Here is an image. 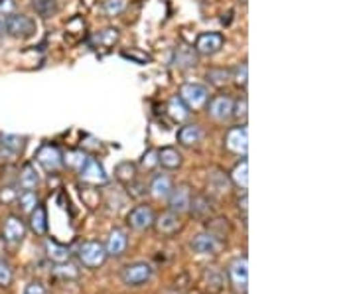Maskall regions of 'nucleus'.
Returning <instances> with one entry per match:
<instances>
[{
    "label": "nucleus",
    "instance_id": "obj_42",
    "mask_svg": "<svg viewBox=\"0 0 355 294\" xmlns=\"http://www.w3.org/2000/svg\"><path fill=\"white\" fill-rule=\"evenodd\" d=\"M14 12V0H0V14L8 16Z\"/></svg>",
    "mask_w": 355,
    "mask_h": 294
},
{
    "label": "nucleus",
    "instance_id": "obj_28",
    "mask_svg": "<svg viewBox=\"0 0 355 294\" xmlns=\"http://www.w3.org/2000/svg\"><path fill=\"white\" fill-rule=\"evenodd\" d=\"M16 204L20 211L30 213V211H34L40 206V198H38V193L34 190H22L16 196Z\"/></svg>",
    "mask_w": 355,
    "mask_h": 294
},
{
    "label": "nucleus",
    "instance_id": "obj_5",
    "mask_svg": "<svg viewBox=\"0 0 355 294\" xmlns=\"http://www.w3.org/2000/svg\"><path fill=\"white\" fill-rule=\"evenodd\" d=\"M180 99L194 111L203 109L209 101V89L202 83H186L180 89Z\"/></svg>",
    "mask_w": 355,
    "mask_h": 294
},
{
    "label": "nucleus",
    "instance_id": "obj_21",
    "mask_svg": "<svg viewBox=\"0 0 355 294\" xmlns=\"http://www.w3.org/2000/svg\"><path fill=\"white\" fill-rule=\"evenodd\" d=\"M40 182H42V178L34 164H24V168L18 174V186L22 190H36L40 186Z\"/></svg>",
    "mask_w": 355,
    "mask_h": 294
},
{
    "label": "nucleus",
    "instance_id": "obj_23",
    "mask_svg": "<svg viewBox=\"0 0 355 294\" xmlns=\"http://www.w3.org/2000/svg\"><path fill=\"white\" fill-rule=\"evenodd\" d=\"M174 66H176L178 70H187V68L198 66V55H196V50H192V48H187V46L178 48L176 53H174Z\"/></svg>",
    "mask_w": 355,
    "mask_h": 294
},
{
    "label": "nucleus",
    "instance_id": "obj_43",
    "mask_svg": "<svg viewBox=\"0 0 355 294\" xmlns=\"http://www.w3.org/2000/svg\"><path fill=\"white\" fill-rule=\"evenodd\" d=\"M239 209H243V213H247V193H243V198H239Z\"/></svg>",
    "mask_w": 355,
    "mask_h": 294
},
{
    "label": "nucleus",
    "instance_id": "obj_13",
    "mask_svg": "<svg viewBox=\"0 0 355 294\" xmlns=\"http://www.w3.org/2000/svg\"><path fill=\"white\" fill-rule=\"evenodd\" d=\"M192 206V190L187 188L186 184H180L178 188H172L168 196V208L174 213H186L189 211Z\"/></svg>",
    "mask_w": 355,
    "mask_h": 294
},
{
    "label": "nucleus",
    "instance_id": "obj_27",
    "mask_svg": "<svg viewBox=\"0 0 355 294\" xmlns=\"http://www.w3.org/2000/svg\"><path fill=\"white\" fill-rule=\"evenodd\" d=\"M30 229L34 231L36 235H46L48 231V215L46 209L42 206H38L34 211H30Z\"/></svg>",
    "mask_w": 355,
    "mask_h": 294
},
{
    "label": "nucleus",
    "instance_id": "obj_38",
    "mask_svg": "<svg viewBox=\"0 0 355 294\" xmlns=\"http://www.w3.org/2000/svg\"><path fill=\"white\" fill-rule=\"evenodd\" d=\"M22 294H48V289H46L44 282H40V280H32V282L26 284V289H24V293Z\"/></svg>",
    "mask_w": 355,
    "mask_h": 294
},
{
    "label": "nucleus",
    "instance_id": "obj_39",
    "mask_svg": "<svg viewBox=\"0 0 355 294\" xmlns=\"http://www.w3.org/2000/svg\"><path fill=\"white\" fill-rule=\"evenodd\" d=\"M140 164H142V168H146V170H153L154 166L158 164V152H156V150H148L146 155L142 156Z\"/></svg>",
    "mask_w": 355,
    "mask_h": 294
},
{
    "label": "nucleus",
    "instance_id": "obj_20",
    "mask_svg": "<svg viewBox=\"0 0 355 294\" xmlns=\"http://www.w3.org/2000/svg\"><path fill=\"white\" fill-rule=\"evenodd\" d=\"M166 111H168V115L172 117V121L176 122H186L187 119L192 117V109H189V107L180 99V95L170 97Z\"/></svg>",
    "mask_w": 355,
    "mask_h": 294
},
{
    "label": "nucleus",
    "instance_id": "obj_10",
    "mask_svg": "<svg viewBox=\"0 0 355 294\" xmlns=\"http://www.w3.org/2000/svg\"><path fill=\"white\" fill-rule=\"evenodd\" d=\"M207 115L213 121H229L231 115H233V99L229 95H218V97H213L209 107H207Z\"/></svg>",
    "mask_w": 355,
    "mask_h": 294
},
{
    "label": "nucleus",
    "instance_id": "obj_35",
    "mask_svg": "<svg viewBox=\"0 0 355 294\" xmlns=\"http://www.w3.org/2000/svg\"><path fill=\"white\" fill-rule=\"evenodd\" d=\"M124 6H127V0H105V12L109 14V16H117L120 14L122 10H124Z\"/></svg>",
    "mask_w": 355,
    "mask_h": 294
},
{
    "label": "nucleus",
    "instance_id": "obj_11",
    "mask_svg": "<svg viewBox=\"0 0 355 294\" xmlns=\"http://www.w3.org/2000/svg\"><path fill=\"white\" fill-rule=\"evenodd\" d=\"M225 146L235 155H247V150H249V131H247V126H233L225 137Z\"/></svg>",
    "mask_w": 355,
    "mask_h": 294
},
{
    "label": "nucleus",
    "instance_id": "obj_45",
    "mask_svg": "<svg viewBox=\"0 0 355 294\" xmlns=\"http://www.w3.org/2000/svg\"><path fill=\"white\" fill-rule=\"evenodd\" d=\"M239 2H241V4H247V0H239Z\"/></svg>",
    "mask_w": 355,
    "mask_h": 294
},
{
    "label": "nucleus",
    "instance_id": "obj_12",
    "mask_svg": "<svg viewBox=\"0 0 355 294\" xmlns=\"http://www.w3.org/2000/svg\"><path fill=\"white\" fill-rule=\"evenodd\" d=\"M154 219H156V215H154L153 208H148V206H136L135 209H131V213L127 217V224H129L131 229H135V231H144V229H150L153 227Z\"/></svg>",
    "mask_w": 355,
    "mask_h": 294
},
{
    "label": "nucleus",
    "instance_id": "obj_30",
    "mask_svg": "<svg viewBox=\"0 0 355 294\" xmlns=\"http://www.w3.org/2000/svg\"><path fill=\"white\" fill-rule=\"evenodd\" d=\"M189 209L198 215V217H205L211 213V200L207 196H198V198H192V206Z\"/></svg>",
    "mask_w": 355,
    "mask_h": 294
},
{
    "label": "nucleus",
    "instance_id": "obj_15",
    "mask_svg": "<svg viewBox=\"0 0 355 294\" xmlns=\"http://www.w3.org/2000/svg\"><path fill=\"white\" fill-rule=\"evenodd\" d=\"M127 245H129V237L122 229H113L109 233V239L105 243V249H107V255L109 257H120L124 251H127Z\"/></svg>",
    "mask_w": 355,
    "mask_h": 294
},
{
    "label": "nucleus",
    "instance_id": "obj_18",
    "mask_svg": "<svg viewBox=\"0 0 355 294\" xmlns=\"http://www.w3.org/2000/svg\"><path fill=\"white\" fill-rule=\"evenodd\" d=\"M154 227L160 235H174L180 229V217L174 211H166L154 219Z\"/></svg>",
    "mask_w": 355,
    "mask_h": 294
},
{
    "label": "nucleus",
    "instance_id": "obj_19",
    "mask_svg": "<svg viewBox=\"0 0 355 294\" xmlns=\"http://www.w3.org/2000/svg\"><path fill=\"white\" fill-rule=\"evenodd\" d=\"M184 158H182V152L174 146H166L158 152V164L166 170H178L182 166Z\"/></svg>",
    "mask_w": 355,
    "mask_h": 294
},
{
    "label": "nucleus",
    "instance_id": "obj_26",
    "mask_svg": "<svg viewBox=\"0 0 355 294\" xmlns=\"http://www.w3.org/2000/svg\"><path fill=\"white\" fill-rule=\"evenodd\" d=\"M207 186H209V190L215 191V193H227L229 186H231V180H229L227 174L215 170V172H211L207 176Z\"/></svg>",
    "mask_w": 355,
    "mask_h": 294
},
{
    "label": "nucleus",
    "instance_id": "obj_7",
    "mask_svg": "<svg viewBox=\"0 0 355 294\" xmlns=\"http://www.w3.org/2000/svg\"><path fill=\"white\" fill-rule=\"evenodd\" d=\"M26 231H28V227H26L22 217L8 215L6 222H4V227H2V237L8 245H20L26 237Z\"/></svg>",
    "mask_w": 355,
    "mask_h": 294
},
{
    "label": "nucleus",
    "instance_id": "obj_33",
    "mask_svg": "<svg viewBox=\"0 0 355 294\" xmlns=\"http://www.w3.org/2000/svg\"><path fill=\"white\" fill-rule=\"evenodd\" d=\"M14 278V273H12V267L10 263L4 259H0V286H8Z\"/></svg>",
    "mask_w": 355,
    "mask_h": 294
},
{
    "label": "nucleus",
    "instance_id": "obj_3",
    "mask_svg": "<svg viewBox=\"0 0 355 294\" xmlns=\"http://www.w3.org/2000/svg\"><path fill=\"white\" fill-rule=\"evenodd\" d=\"M227 277H229V282L237 294H247V291H249V263H247L245 255L235 257L229 263Z\"/></svg>",
    "mask_w": 355,
    "mask_h": 294
},
{
    "label": "nucleus",
    "instance_id": "obj_2",
    "mask_svg": "<svg viewBox=\"0 0 355 294\" xmlns=\"http://www.w3.org/2000/svg\"><path fill=\"white\" fill-rule=\"evenodd\" d=\"M154 277V267L146 260H136V263H131L122 269V282L127 286H142L146 282H150Z\"/></svg>",
    "mask_w": 355,
    "mask_h": 294
},
{
    "label": "nucleus",
    "instance_id": "obj_24",
    "mask_svg": "<svg viewBox=\"0 0 355 294\" xmlns=\"http://www.w3.org/2000/svg\"><path fill=\"white\" fill-rule=\"evenodd\" d=\"M46 255L48 259H51L57 265H64L69 260V249L66 245H60L57 241H51V239H46Z\"/></svg>",
    "mask_w": 355,
    "mask_h": 294
},
{
    "label": "nucleus",
    "instance_id": "obj_40",
    "mask_svg": "<svg viewBox=\"0 0 355 294\" xmlns=\"http://www.w3.org/2000/svg\"><path fill=\"white\" fill-rule=\"evenodd\" d=\"M231 117H235V119H245L247 117V99L243 97V99H239V101H233V115Z\"/></svg>",
    "mask_w": 355,
    "mask_h": 294
},
{
    "label": "nucleus",
    "instance_id": "obj_44",
    "mask_svg": "<svg viewBox=\"0 0 355 294\" xmlns=\"http://www.w3.org/2000/svg\"><path fill=\"white\" fill-rule=\"evenodd\" d=\"M4 34V20L0 18V36Z\"/></svg>",
    "mask_w": 355,
    "mask_h": 294
},
{
    "label": "nucleus",
    "instance_id": "obj_25",
    "mask_svg": "<svg viewBox=\"0 0 355 294\" xmlns=\"http://www.w3.org/2000/svg\"><path fill=\"white\" fill-rule=\"evenodd\" d=\"M237 188L241 190H247L249 188V162L247 160H241L237 162L235 168L231 170V178H229Z\"/></svg>",
    "mask_w": 355,
    "mask_h": 294
},
{
    "label": "nucleus",
    "instance_id": "obj_8",
    "mask_svg": "<svg viewBox=\"0 0 355 294\" xmlns=\"http://www.w3.org/2000/svg\"><path fill=\"white\" fill-rule=\"evenodd\" d=\"M77 172H79V178L83 182H89V184H107L109 182V176L105 172V168L99 164V160H95L91 156L85 158L83 166Z\"/></svg>",
    "mask_w": 355,
    "mask_h": 294
},
{
    "label": "nucleus",
    "instance_id": "obj_32",
    "mask_svg": "<svg viewBox=\"0 0 355 294\" xmlns=\"http://www.w3.org/2000/svg\"><path fill=\"white\" fill-rule=\"evenodd\" d=\"M34 10L42 18H51L57 12V0H34Z\"/></svg>",
    "mask_w": 355,
    "mask_h": 294
},
{
    "label": "nucleus",
    "instance_id": "obj_22",
    "mask_svg": "<svg viewBox=\"0 0 355 294\" xmlns=\"http://www.w3.org/2000/svg\"><path fill=\"white\" fill-rule=\"evenodd\" d=\"M26 146V139L20 135H2L0 137V150L6 156H18Z\"/></svg>",
    "mask_w": 355,
    "mask_h": 294
},
{
    "label": "nucleus",
    "instance_id": "obj_34",
    "mask_svg": "<svg viewBox=\"0 0 355 294\" xmlns=\"http://www.w3.org/2000/svg\"><path fill=\"white\" fill-rule=\"evenodd\" d=\"M233 81H235L237 85L247 87V81H249V68H247L245 62L239 64L235 70H233Z\"/></svg>",
    "mask_w": 355,
    "mask_h": 294
},
{
    "label": "nucleus",
    "instance_id": "obj_29",
    "mask_svg": "<svg viewBox=\"0 0 355 294\" xmlns=\"http://www.w3.org/2000/svg\"><path fill=\"white\" fill-rule=\"evenodd\" d=\"M207 81L215 87L227 85V83L233 81V70H227V68H213V70L207 71Z\"/></svg>",
    "mask_w": 355,
    "mask_h": 294
},
{
    "label": "nucleus",
    "instance_id": "obj_1",
    "mask_svg": "<svg viewBox=\"0 0 355 294\" xmlns=\"http://www.w3.org/2000/svg\"><path fill=\"white\" fill-rule=\"evenodd\" d=\"M75 253H77L79 263H81L83 267H87V269H99V267H103V265L107 263V259H109L105 245H103L101 241H95V239L79 243V247H77Z\"/></svg>",
    "mask_w": 355,
    "mask_h": 294
},
{
    "label": "nucleus",
    "instance_id": "obj_17",
    "mask_svg": "<svg viewBox=\"0 0 355 294\" xmlns=\"http://www.w3.org/2000/svg\"><path fill=\"white\" fill-rule=\"evenodd\" d=\"M172 188H174V184H172V178L168 174H156L153 182H150V186H148V191L153 193V198L162 202V200H168Z\"/></svg>",
    "mask_w": 355,
    "mask_h": 294
},
{
    "label": "nucleus",
    "instance_id": "obj_31",
    "mask_svg": "<svg viewBox=\"0 0 355 294\" xmlns=\"http://www.w3.org/2000/svg\"><path fill=\"white\" fill-rule=\"evenodd\" d=\"M115 174H117V178L120 180V182H124V184H133L136 178V166L133 164V162H120L117 166V170H115Z\"/></svg>",
    "mask_w": 355,
    "mask_h": 294
},
{
    "label": "nucleus",
    "instance_id": "obj_41",
    "mask_svg": "<svg viewBox=\"0 0 355 294\" xmlns=\"http://www.w3.org/2000/svg\"><path fill=\"white\" fill-rule=\"evenodd\" d=\"M16 196H18V191L14 190V188H2V191H0V200L2 202H12V200H16Z\"/></svg>",
    "mask_w": 355,
    "mask_h": 294
},
{
    "label": "nucleus",
    "instance_id": "obj_36",
    "mask_svg": "<svg viewBox=\"0 0 355 294\" xmlns=\"http://www.w3.org/2000/svg\"><path fill=\"white\" fill-rule=\"evenodd\" d=\"M97 40H99L101 46H113V44L118 40V30L117 28H107V30L99 32Z\"/></svg>",
    "mask_w": 355,
    "mask_h": 294
},
{
    "label": "nucleus",
    "instance_id": "obj_4",
    "mask_svg": "<svg viewBox=\"0 0 355 294\" xmlns=\"http://www.w3.org/2000/svg\"><path fill=\"white\" fill-rule=\"evenodd\" d=\"M4 32H8L12 38H28L36 32V24L30 16L12 12L4 18Z\"/></svg>",
    "mask_w": 355,
    "mask_h": 294
},
{
    "label": "nucleus",
    "instance_id": "obj_37",
    "mask_svg": "<svg viewBox=\"0 0 355 294\" xmlns=\"http://www.w3.org/2000/svg\"><path fill=\"white\" fill-rule=\"evenodd\" d=\"M85 158L87 156L83 155V152H69L68 158H64V162L68 164V166H71V168H75V170H79L81 166H83V162H85Z\"/></svg>",
    "mask_w": 355,
    "mask_h": 294
},
{
    "label": "nucleus",
    "instance_id": "obj_14",
    "mask_svg": "<svg viewBox=\"0 0 355 294\" xmlns=\"http://www.w3.org/2000/svg\"><path fill=\"white\" fill-rule=\"evenodd\" d=\"M223 44H225V38L220 32H205L196 42V52L202 55H213L223 48Z\"/></svg>",
    "mask_w": 355,
    "mask_h": 294
},
{
    "label": "nucleus",
    "instance_id": "obj_6",
    "mask_svg": "<svg viewBox=\"0 0 355 294\" xmlns=\"http://www.w3.org/2000/svg\"><path fill=\"white\" fill-rule=\"evenodd\" d=\"M36 162L46 170V172H57L64 166V155L57 146L53 144H44L38 155H36Z\"/></svg>",
    "mask_w": 355,
    "mask_h": 294
},
{
    "label": "nucleus",
    "instance_id": "obj_16",
    "mask_svg": "<svg viewBox=\"0 0 355 294\" xmlns=\"http://www.w3.org/2000/svg\"><path fill=\"white\" fill-rule=\"evenodd\" d=\"M203 140V129L196 122H186L180 131H178V142L182 146H198Z\"/></svg>",
    "mask_w": 355,
    "mask_h": 294
},
{
    "label": "nucleus",
    "instance_id": "obj_9",
    "mask_svg": "<svg viewBox=\"0 0 355 294\" xmlns=\"http://www.w3.org/2000/svg\"><path fill=\"white\" fill-rule=\"evenodd\" d=\"M192 249L198 253V255H218L221 249L220 237L211 231H205V233H198L194 239H192Z\"/></svg>",
    "mask_w": 355,
    "mask_h": 294
}]
</instances>
